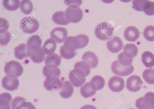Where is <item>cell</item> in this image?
Returning a JSON list of instances; mask_svg holds the SVG:
<instances>
[{"mask_svg":"<svg viewBox=\"0 0 154 109\" xmlns=\"http://www.w3.org/2000/svg\"><path fill=\"white\" fill-rule=\"evenodd\" d=\"M89 42V39L87 35L81 34L75 36L67 37L65 40L63 46L66 51L73 52L75 51V50L85 47Z\"/></svg>","mask_w":154,"mask_h":109,"instance_id":"cell-1","label":"cell"},{"mask_svg":"<svg viewBox=\"0 0 154 109\" xmlns=\"http://www.w3.org/2000/svg\"><path fill=\"white\" fill-rule=\"evenodd\" d=\"M114 28L106 22H102L96 26L95 30L96 36L99 39L106 40L111 39L114 33Z\"/></svg>","mask_w":154,"mask_h":109,"instance_id":"cell-2","label":"cell"},{"mask_svg":"<svg viewBox=\"0 0 154 109\" xmlns=\"http://www.w3.org/2000/svg\"><path fill=\"white\" fill-rule=\"evenodd\" d=\"M20 27V29L24 33L31 34L37 30L39 28V23L35 18L29 16L22 20Z\"/></svg>","mask_w":154,"mask_h":109,"instance_id":"cell-3","label":"cell"},{"mask_svg":"<svg viewBox=\"0 0 154 109\" xmlns=\"http://www.w3.org/2000/svg\"><path fill=\"white\" fill-rule=\"evenodd\" d=\"M4 71L8 76L12 78H17L22 74L23 69L19 62L13 60L6 64Z\"/></svg>","mask_w":154,"mask_h":109,"instance_id":"cell-4","label":"cell"},{"mask_svg":"<svg viewBox=\"0 0 154 109\" xmlns=\"http://www.w3.org/2000/svg\"><path fill=\"white\" fill-rule=\"evenodd\" d=\"M65 15L68 22L76 23L81 20L83 16V12L79 7L69 6L66 10Z\"/></svg>","mask_w":154,"mask_h":109,"instance_id":"cell-5","label":"cell"},{"mask_svg":"<svg viewBox=\"0 0 154 109\" xmlns=\"http://www.w3.org/2000/svg\"><path fill=\"white\" fill-rule=\"evenodd\" d=\"M135 105L138 109H154V93H146L143 97L137 99Z\"/></svg>","mask_w":154,"mask_h":109,"instance_id":"cell-6","label":"cell"},{"mask_svg":"<svg viewBox=\"0 0 154 109\" xmlns=\"http://www.w3.org/2000/svg\"><path fill=\"white\" fill-rule=\"evenodd\" d=\"M111 69L115 74L125 76L131 74L134 71V68L132 65L128 67L122 66L119 63L118 60H116L112 64Z\"/></svg>","mask_w":154,"mask_h":109,"instance_id":"cell-7","label":"cell"},{"mask_svg":"<svg viewBox=\"0 0 154 109\" xmlns=\"http://www.w3.org/2000/svg\"><path fill=\"white\" fill-rule=\"evenodd\" d=\"M143 84V82L139 76L133 75L127 79L126 87L131 92H136L140 89Z\"/></svg>","mask_w":154,"mask_h":109,"instance_id":"cell-8","label":"cell"},{"mask_svg":"<svg viewBox=\"0 0 154 109\" xmlns=\"http://www.w3.org/2000/svg\"><path fill=\"white\" fill-rule=\"evenodd\" d=\"M44 86L48 90H57L62 88V82L58 77H47L44 81Z\"/></svg>","mask_w":154,"mask_h":109,"instance_id":"cell-9","label":"cell"},{"mask_svg":"<svg viewBox=\"0 0 154 109\" xmlns=\"http://www.w3.org/2000/svg\"><path fill=\"white\" fill-rule=\"evenodd\" d=\"M108 85L109 89L111 91L115 92H119L124 89L125 81L122 77L114 76L110 79Z\"/></svg>","mask_w":154,"mask_h":109,"instance_id":"cell-10","label":"cell"},{"mask_svg":"<svg viewBox=\"0 0 154 109\" xmlns=\"http://www.w3.org/2000/svg\"><path fill=\"white\" fill-rule=\"evenodd\" d=\"M68 35L66 29L62 27H56L54 28L50 33L51 38L54 39L58 43L64 42Z\"/></svg>","mask_w":154,"mask_h":109,"instance_id":"cell-11","label":"cell"},{"mask_svg":"<svg viewBox=\"0 0 154 109\" xmlns=\"http://www.w3.org/2000/svg\"><path fill=\"white\" fill-rule=\"evenodd\" d=\"M69 79L72 85L76 87H80L86 81L85 77L80 72L75 70L70 72Z\"/></svg>","mask_w":154,"mask_h":109,"instance_id":"cell-12","label":"cell"},{"mask_svg":"<svg viewBox=\"0 0 154 109\" xmlns=\"http://www.w3.org/2000/svg\"><path fill=\"white\" fill-rule=\"evenodd\" d=\"M2 83L5 89L12 91L17 89L19 85V81L17 78H12L6 76L3 78Z\"/></svg>","mask_w":154,"mask_h":109,"instance_id":"cell-13","label":"cell"},{"mask_svg":"<svg viewBox=\"0 0 154 109\" xmlns=\"http://www.w3.org/2000/svg\"><path fill=\"white\" fill-rule=\"evenodd\" d=\"M42 43V39L39 36L35 35L30 36L27 42L28 54L40 48L41 47Z\"/></svg>","mask_w":154,"mask_h":109,"instance_id":"cell-14","label":"cell"},{"mask_svg":"<svg viewBox=\"0 0 154 109\" xmlns=\"http://www.w3.org/2000/svg\"><path fill=\"white\" fill-rule=\"evenodd\" d=\"M107 48L111 52L116 53L121 51L123 47V43L120 38L115 36L106 43Z\"/></svg>","mask_w":154,"mask_h":109,"instance_id":"cell-15","label":"cell"},{"mask_svg":"<svg viewBox=\"0 0 154 109\" xmlns=\"http://www.w3.org/2000/svg\"><path fill=\"white\" fill-rule=\"evenodd\" d=\"M82 60L91 68L96 67L98 63L97 56L94 53L91 51H87L84 54Z\"/></svg>","mask_w":154,"mask_h":109,"instance_id":"cell-16","label":"cell"},{"mask_svg":"<svg viewBox=\"0 0 154 109\" xmlns=\"http://www.w3.org/2000/svg\"><path fill=\"white\" fill-rule=\"evenodd\" d=\"M125 39L129 42H134L139 38L140 33L138 30L133 26L126 28L124 32Z\"/></svg>","mask_w":154,"mask_h":109,"instance_id":"cell-17","label":"cell"},{"mask_svg":"<svg viewBox=\"0 0 154 109\" xmlns=\"http://www.w3.org/2000/svg\"><path fill=\"white\" fill-rule=\"evenodd\" d=\"M74 88L71 83L68 80L63 81V85L59 93L63 98H70L72 95Z\"/></svg>","mask_w":154,"mask_h":109,"instance_id":"cell-18","label":"cell"},{"mask_svg":"<svg viewBox=\"0 0 154 109\" xmlns=\"http://www.w3.org/2000/svg\"><path fill=\"white\" fill-rule=\"evenodd\" d=\"M61 58L56 53L47 55L45 59L46 65L51 67H58L61 63Z\"/></svg>","mask_w":154,"mask_h":109,"instance_id":"cell-19","label":"cell"},{"mask_svg":"<svg viewBox=\"0 0 154 109\" xmlns=\"http://www.w3.org/2000/svg\"><path fill=\"white\" fill-rule=\"evenodd\" d=\"M14 53L16 58L20 60L29 56L27 45L25 44H20L14 48Z\"/></svg>","mask_w":154,"mask_h":109,"instance_id":"cell-20","label":"cell"},{"mask_svg":"<svg viewBox=\"0 0 154 109\" xmlns=\"http://www.w3.org/2000/svg\"><path fill=\"white\" fill-rule=\"evenodd\" d=\"M45 54L43 48L41 47L35 51L29 53V56L34 62L40 63L44 60Z\"/></svg>","mask_w":154,"mask_h":109,"instance_id":"cell-21","label":"cell"},{"mask_svg":"<svg viewBox=\"0 0 154 109\" xmlns=\"http://www.w3.org/2000/svg\"><path fill=\"white\" fill-rule=\"evenodd\" d=\"M105 84L104 78L100 75H96L91 79L90 84L92 88L95 91L102 89Z\"/></svg>","mask_w":154,"mask_h":109,"instance_id":"cell-22","label":"cell"},{"mask_svg":"<svg viewBox=\"0 0 154 109\" xmlns=\"http://www.w3.org/2000/svg\"><path fill=\"white\" fill-rule=\"evenodd\" d=\"M57 42L52 38L47 40L44 43L43 48L45 53L49 55L54 52L56 48Z\"/></svg>","mask_w":154,"mask_h":109,"instance_id":"cell-23","label":"cell"},{"mask_svg":"<svg viewBox=\"0 0 154 109\" xmlns=\"http://www.w3.org/2000/svg\"><path fill=\"white\" fill-rule=\"evenodd\" d=\"M43 73L46 77H59L61 71L58 67H50L46 65L45 66L43 69Z\"/></svg>","mask_w":154,"mask_h":109,"instance_id":"cell-24","label":"cell"},{"mask_svg":"<svg viewBox=\"0 0 154 109\" xmlns=\"http://www.w3.org/2000/svg\"><path fill=\"white\" fill-rule=\"evenodd\" d=\"M53 20L55 23L60 25H67L69 22L66 19L65 12L62 11H57L54 13L52 16Z\"/></svg>","mask_w":154,"mask_h":109,"instance_id":"cell-25","label":"cell"},{"mask_svg":"<svg viewBox=\"0 0 154 109\" xmlns=\"http://www.w3.org/2000/svg\"><path fill=\"white\" fill-rule=\"evenodd\" d=\"M12 98L8 93L4 92L0 95V109H11L10 104Z\"/></svg>","mask_w":154,"mask_h":109,"instance_id":"cell-26","label":"cell"},{"mask_svg":"<svg viewBox=\"0 0 154 109\" xmlns=\"http://www.w3.org/2000/svg\"><path fill=\"white\" fill-rule=\"evenodd\" d=\"M141 60L143 64L147 67L152 68L154 66V55L149 51H146L143 53Z\"/></svg>","mask_w":154,"mask_h":109,"instance_id":"cell-27","label":"cell"},{"mask_svg":"<svg viewBox=\"0 0 154 109\" xmlns=\"http://www.w3.org/2000/svg\"><path fill=\"white\" fill-rule=\"evenodd\" d=\"M74 70L80 72L84 77L88 76L90 73V67L83 61L76 62L74 66Z\"/></svg>","mask_w":154,"mask_h":109,"instance_id":"cell-28","label":"cell"},{"mask_svg":"<svg viewBox=\"0 0 154 109\" xmlns=\"http://www.w3.org/2000/svg\"><path fill=\"white\" fill-rule=\"evenodd\" d=\"M138 51L137 47L133 43H128L124 47L123 53L128 57L133 58L137 55Z\"/></svg>","mask_w":154,"mask_h":109,"instance_id":"cell-29","label":"cell"},{"mask_svg":"<svg viewBox=\"0 0 154 109\" xmlns=\"http://www.w3.org/2000/svg\"><path fill=\"white\" fill-rule=\"evenodd\" d=\"M80 93L81 95L85 98H88L94 95L96 91L93 89L91 86L90 82H87L81 88Z\"/></svg>","mask_w":154,"mask_h":109,"instance_id":"cell-30","label":"cell"},{"mask_svg":"<svg viewBox=\"0 0 154 109\" xmlns=\"http://www.w3.org/2000/svg\"><path fill=\"white\" fill-rule=\"evenodd\" d=\"M141 10L147 15H154V2L144 0L142 4Z\"/></svg>","mask_w":154,"mask_h":109,"instance_id":"cell-31","label":"cell"},{"mask_svg":"<svg viewBox=\"0 0 154 109\" xmlns=\"http://www.w3.org/2000/svg\"><path fill=\"white\" fill-rule=\"evenodd\" d=\"M2 3L3 6L7 10L14 11L19 8L20 2L19 0H4Z\"/></svg>","mask_w":154,"mask_h":109,"instance_id":"cell-32","label":"cell"},{"mask_svg":"<svg viewBox=\"0 0 154 109\" xmlns=\"http://www.w3.org/2000/svg\"><path fill=\"white\" fill-rule=\"evenodd\" d=\"M20 8L23 13L29 14L32 11L33 5L30 0H22L20 2Z\"/></svg>","mask_w":154,"mask_h":109,"instance_id":"cell-33","label":"cell"},{"mask_svg":"<svg viewBox=\"0 0 154 109\" xmlns=\"http://www.w3.org/2000/svg\"><path fill=\"white\" fill-rule=\"evenodd\" d=\"M118 58L119 63L124 67H128L131 65L133 61V58L127 56L123 51L118 55Z\"/></svg>","mask_w":154,"mask_h":109,"instance_id":"cell-34","label":"cell"},{"mask_svg":"<svg viewBox=\"0 0 154 109\" xmlns=\"http://www.w3.org/2000/svg\"><path fill=\"white\" fill-rule=\"evenodd\" d=\"M153 69H147L143 73V77L148 84H154V74Z\"/></svg>","mask_w":154,"mask_h":109,"instance_id":"cell-35","label":"cell"},{"mask_svg":"<svg viewBox=\"0 0 154 109\" xmlns=\"http://www.w3.org/2000/svg\"><path fill=\"white\" fill-rule=\"evenodd\" d=\"M143 35L147 40L152 42L154 41V26H149L144 29L143 32Z\"/></svg>","mask_w":154,"mask_h":109,"instance_id":"cell-36","label":"cell"},{"mask_svg":"<svg viewBox=\"0 0 154 109\" xmlns=\"http://www.w3.org/2000/svg\"><path fill=\"white\" fill-rule=\"evenodd\" d=\"M0 43L1 45L6 46L10 40V33L8 31L0 32Z\"/></svg>","mask_w":154,"mask_h":109,"instance_id":"cell-37","label":"cell"},{"mask_svg":"<svg viewBox=\"0 0 154 109\" xmlns=\"http://www.w3.org/2000/svg\"><path fill=\"white\" fill-rule=\"evenodd\" d=\"M60 53L62 57L66 59H71L75 56L76 52H71L66 51L64 48L63 45L60 48Z\"/></svg>","mask_w":154,"mask_h":109,"instance_id":"cell-38","label":"cell"},{"mask_svg":"<svg viewBox=\"0 0 154 109\" xmlns=\"http://www.w3.org/2000/svg\"><path fill=\"white\" fill-rule=\"evenodd\" d=\"M26 101L25 99L23 100L15 109H37L31 102Z\"/></svg>","mask_w":154,"mask_h":109,"instance_id":"cell-39","label":"cell"},{"mask_svg":"<svg viewBox=\"0 0 154 109\" xmlns=\"http://www.w3.org/2000/svg\"><path fill=\"white\" fill-rule=\"evenodd\" d=\"M0 32L7 31L9 26V23L5 19L0 18Z\"/></svg>","mask_w":154,"mask_h":109,"instance_id":"cell-40","label":"cell"},{"mask_svg":"<svg viewBox=\"0 0 154 109\" xmlns=\"http://www.w3.org/2000/svg\"><path fill=\"white\" fill-rule=\"evenodd\" d=\"M25 99L21 97H17L14 98L11 102V107L12 109H15L20 104L21 102Z\"/></svg>","mask_w":154,"mask_h":109,"instance_id":"cell-41","label":"cell"},{"mask_svg":"<svg viewBox=\"0 0 154 109\" xmlns=\"http://www.w3.org/2000/svg\"><path fill=\"white\" fill-rule=\"evenodd\" d=\"M144 0H134L132 1V8L135 10L142 11L141 7Z\"/></svg>","mask_w":154,"mask_h":109,"instance_id":"cell-42","label":"cell"},{"mask_svg":"<svg viewBox=\"0 0 154 109\" xmlns=\"http://www.w3.org/2000/svg\"><path fill=\"white\" fill-rule=\"evenodd\" d=\"M82 0H65L64 3L66 5L79 7L81 5Z\"/></svg>","mask_w":154,"mask_h":109,"instance_id":"cell-43","label":"cell"},{"mask_svg":"<svg viewBox=\"0 0 154 109\" xmlns=\"http://www.w3.org/2000/svg\"><path fill=\"white\" fill-rule=\"evenodd\" d=\"M80 109H97L93 105L88 104L82 107Z\"/></svg>","mask_w":154,"mask_h":109,"instance_id":"cell-44","label":"cell"},{"mask_svg":"<svg viewBox=\"0 0 154 109\" xmlns=\"http://www.w3.org/2000/svg\"><path fill=\"white\" fill-rule=\"evenodd\" d=\"M134 109V108H130V109Z\"/></svg>","mask_w":154,"mask_h":109,"instance_id":"cell-45","label":"cell"},{"mask_svg":"<svg viewBox=\"0 0 154 109\" xmlns=\"http://www.w3.org/2000/svg\"><path fill=\"white\" fill-rule=\"evenodd\" d=\"M153 73H154V69H153Z\"/></svg>","mask_w":154,"mask_h":109,"instance_id":"cell-46","label":"cell"},{"mask_svg":"<svg viewBox=\"0 0 154 109\" xmlns=\"http://www.w3.org/2000/svg\"></svg>","mask_w":154,"mask_h":109,"instance_id":"cell-47","label":"cell"}]
</instances>
